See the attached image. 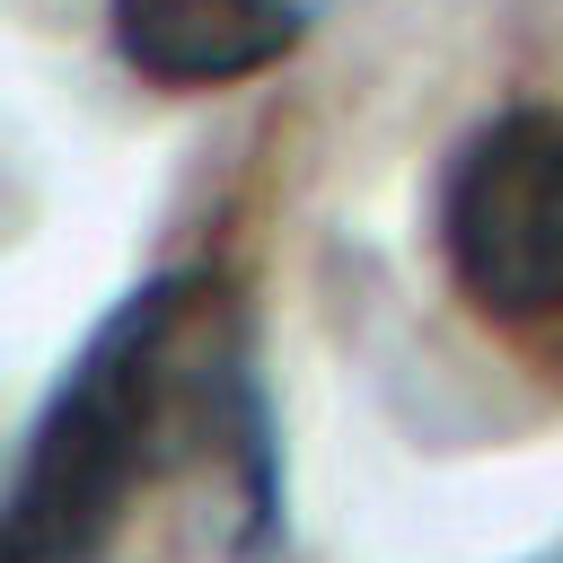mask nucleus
<instances>
[{
  "instance_id": "nucleus-1",
  "label": "nucleus",
  "mask_w": 563,
  "mask_h": 563,
  "mask_svg": "<svg viewBox=\"0 0 563 563\" xmlns=\"http://www.w3.org/2000/svg\"><path fill=\"white\" fill-rule=\"evenodd\" d=\"M167 466L220 475L238 519L273 528V422L238 299L211 273H150L88 325L0 475V563H106Z\"/></svg>"
},
{
  "instance_id": "nucleus-2",
  "label": "nucleus",
  "mask_w": 563,
  "mask_h": 563,
  "mask_svg": "<svg viewBox=\"0 0 563 563\" xmlns=\"http://www.w3.org/2000/svg\"><path fill=\"white\" fill-rule=\"evenodd\" d=\"M440 264L484 325L563 343V106H510L449 150Z\"/></svg>"
},
{
  "instance_id": "nucleus-3",
  "label": "nucleus",
  "mask_w": 563,
  "mask_h": 563,
  "mask_svg": "<svg viewBox=\"0 0 563 563\" xmlns=\"http://www.w3.org/2000/svg\"><path fill=\"white\" fill-rule=\"evenodd\" d=\"M114 62L150 88H229L299 53V0H106Z\"/></svg>"
},
{
  "instance_id": "nucleus-4",
  "label": "nucleus",
  "mask_w": 563,
  "mask_h": 563,
  "mask_svg": "<svg viewBox=\"0 0 563 563\" xmlns=\"http://www.w3.org/2000/svg\"><path fill=\"white\" fill-rule=\"evenodd\" d=\"M554 563H563V554H554Z\"/></svg>"
}]
</instances>
